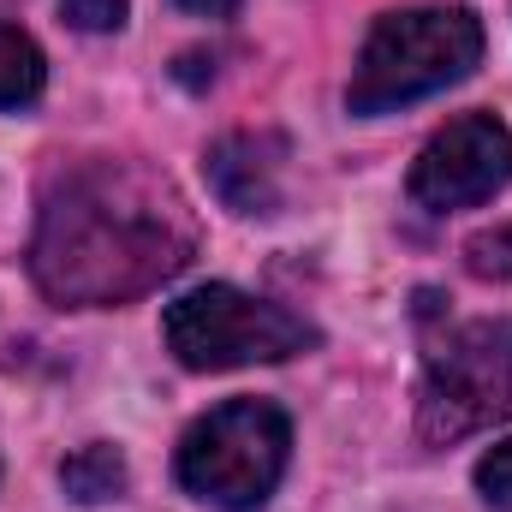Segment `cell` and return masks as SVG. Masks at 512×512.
I'll use <instances>...</instances> for the list:
<instances>
[{
  "label": "cell",
  "instance_id": "cell-7",
  "mask_svg": "<svg viewBox=\"0 0 512 512\" xmlns=\"http://www.w3.org/2000/svg\"><path fill=\"white\" fill-rule=\"evenodd\" d=\"M280 137H256V131H233L209 149L203 173L209 191L233 209V215H274L280 209Z\"/></svg>",
  "mask_w": 512,
  "mask_h": 512
},
{
  "label": "cell",
  "instance_id": "cell-9",
  "mask_svg": "<svg viewBox=\"0 0 512 512\" xmlns=\"http://www.w3.org/2000/svg\"><path fill=\"white\" fill-rule=\"evenodd\" d=\"M60 483H66V495L72 501H84V507H96V501H114L120 489H126V459H120V447H84V453H72L66 465H60Z\"/></svg>",
  "mask_w": 512,
  "mask_h": 512
},
{
  "label": "cell",
  "instance_id": "cell-12",
  "mask_svg": "<svg viewBox=\"0 0 512 512\" xmlns=\"http://www.w3.org/2000/svg\"><path fill=\"white\" fill-rule=\"evenodd\" d=\"M60 18L72 30H120L126 24V0H60Z\"/></svg>",
  "mask_w": 512,
  "mask_h": 512
},
{
  "label": "cell",
  "instance_id": "cell-2",
  "mask_svg": "<svg viewBox=\"0 0 512 512\" xmlns=\"http://www.w3.org/2000/svg\"><path fill=\"white\" fill-rule=\"evenodd\" d=\"M483 60V24L471 6H405L382 12L358 72H352V114H393L411 108L459 78H471Z\"/></svg>",
  "mask_w": 512,
  "mask_h": 512
},
{
  "label": "cell",
  "instance_id": "cell-3",
  "mask_svg": "<svg viewBox=\"0 0 512 512\" xmlns=\"http://www.w3.org/2000/svg\"><path fill=\"white\" fill-rule=\"evenodd\" d=\"M512 417V316L459 322L429 340L417 387V435L447 447Z\"/></svg>",
  "mask_w": 512,
  "mask_h": 512
},
{
  "label": "cell",
  "instance_id": "cell-11",
  "mask_svg": "<svg viewBox=\"0 0 512 512\" xmlns=\"http://www.w3.org/2000/svg\"><path fill=\"white\" fill-rule=\"evenodd\" d=\"M477 489H483V501L495 512H512V441L489 447V453L477 459Z\"/></svg>",
  "mask_w": 512,
  "mask_h": 512
},
{
  "label": "cell",
  "instance_id": "cell-13",
  "mask_svg": "<svg viewBox=\"0 0 512 512\" xmlns=\"http://www.w3.org/2000/svg\"><path fill=\"white\" fill-rule=\"evenodd\" d=\"M185 12H197V18H233L239 12V0H179Z\"/></svg>",
  "mask_w": 512,
  "mask_h": 512
},
{
  "label": "cell",
  "instance_id": "cell-10",
  "mask_svg": "<svg viewBox=\"0 0 512 512\" xmlns=\"http://www.w3.org/2000/svg\"><path fill=\"white\" fill-rule=\"evenodd\" d=\"M465 268L477 280H512V221L507 227H489L465 245Z\"/></svg>",
  "mask_w": 512,
  "mask_h": 512
},
{
  "label": "cell",
  "instance_id": "cell-1",
  "mask_svg": "<svg viewBox=\"0 0 512 512\" xmlns=\"http://www.w3.org/2000/svg\"><path fill=\"white\" fill-rule=\"evenodd\" d=\"M191 251L197 233L155 173L131 161H84L42 197L30 274L54 304H126L173 280Z\"/></svg>",
  "mask_w": 512,
  "mask_h": 512
},
{
  "label": "cell",
  "instance_id": "cell-8",
  "mask_svg": "<svg viewBox=\"0 0 512 512\" xmlns=\"http://www.w3.org/2000/svg\"><path fill=\"white\" fill-rule=\"evenodd\" d=\"M42 84H48L42 48H36L24 30L0 24V108H30V102L42 96Z\"/></svg>",
  "mask_w": 512,
  "mask_h": 512
},
{
  "label": "cell",
  "instance_id": "cell-4",
  "mask_svg": "<svg viewBox=\"0 0 512 512\" xmlns=\"http://www.w3.org/2000/svg\"><path fill=\"white\" fill-rule=\"evenodd\" d=\"M292 423L274 399H227L197 417L179 441V483L227 512H251L286 477Z\"/></svg>",
  "mask_w": 512,
  "mask_h": 512
},
{
  "label": "cell",
  "instance_id": "cell-6",
  "mask_svg": "<svg viewBox=\"0 0 512 512\" xmlns=\"http://www.w3.org/2000/svg\"><path fill=\"white\" fill-rule=\"evenodd\" d=\"M512 185V131L495 114H459L411 161V197L435 215L489 203Z\"/></svg>",
  "mask_w": 512,
  "mask_h": 512
},
{
  "label": "cell",
  "instance_id": "cell-5",
  "mask_svg": "<svg viewBox=\"0 0 512 512\" xmlns=\"http://www.w3.org/2000/svg\"><path fill=\"white\" fill-rule=\"evenodd\" d=\"M167 352L185 370H239V364H280L316 346V328L268 298H251L239 286H197L167 304L161 316Z\"/></svg>",
  "mask_w": 512,
  "mask_h": 512
}]
</instances>
